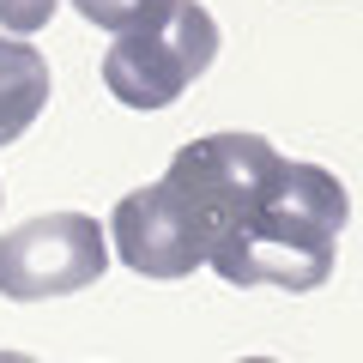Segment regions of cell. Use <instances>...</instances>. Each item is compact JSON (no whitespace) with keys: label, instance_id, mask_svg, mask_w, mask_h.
Instances as JSON below:
<instances>
[{"label":"cell","instance_id":"cell-5","mask_svg":"<svg viewBox=\"0 0 363 363\" xmlns=\"http://www.w3.org/2000/svg\"><path fill=\"white\" fill-rule=\"evenodd\" d=\"M43 109H49V61L25 37L0 30V145L25 140Z\"/></svg>","mask_w":363,"mask_h":363},{"label":"cell","instance_id":"cell-2","mask_svg":"<svg viewBox=\"0 0 363 363\" xmlns=\"http://www.w3.org/2000/svg\"><path fill=\"white\" fill-rule=\"evenodd\" d=\"M218 61V25L200 0H169L164 18L133 25L104 55V91L128 109H169Z\"/></svg>","mask_w":363,"mask_h":363},{"label":"cell","instance_id":"cell-6","mask_svg":"<svg viewBox=\"0 0 363 363\" xmlns=\"http://www.w3.org/2000/svg\"><path fill=\"white\" fill-rule=\"evenodd\" d=\"M79 6V18L85 25H97V30H133V25H152V18H164V6L169 0H73Z\"/></svg>","mask_w":363,"mask_h":363},{"label":"cell","instance_id":"cell-10","mask_svg":"<svg viewBox=\"0 0 363 363\" xmlns=\"http://www.w3.org/2000/svg\"><path fill=\"white\" fill-rule=\"evenodd\" d=\"M0 200H6V188H0Z\"/></svg>","mask_w":363,"mask_h":363},{"label":"cell","instance_id":"cell-7","mask_svg":"<svg viewBox=\"0 0 363 363\" xmlns=\"http://www.w3.org/2000/svg\"><path fill=\"white\" fill-rule=\"evenodd\" d=\"M55 6L61 0H0V30L6 37H30V30H43L55 18Z\"/></svg>","mask_w":363,"mask_h":363},{"label":"cell","instance_id":"cell-4","mask_svg":"<svg viewBox=\"0 0 363 363\" xmlns=\"http://www.w3.org/2000/svg\"><path fill=\"white\" fill-rule=\"evenodd\" d=\"M104 236L121 255V267L140 272V279H188V272L200 267L194 224H188V212L176 206V194H169L164 182L121 194Z\"/></svg>","mask_w":363,"mask_h":363},{"label":"cell","instance_id":"cell-1","mask_svg":"<svg viewBox=\"0 0 363 363\" xmlns=\"http://www.w3.org/2000/svg\"><path fill=\"white\" fill-rule=\"evenodd\" d=\"M164 188L188 212L200 267L224 285L321 291L333 279L351 200L333 169L285 157L260 133L188 140L164 169Z\"/></svg>","mask_w":363,"mask_h":363},{"label":"cell","instance_id":"cell-9","mask_svg":"<svg viewBox=\"0 0 363 363\" xmlns=\"http://www.w3.org/2000/svg\"><path fill=\"white\" fill-rule=\"evenodd\" d=\"M242 363H279V357H242Z\"/></svg>","mask_w":363,"mask_h":363},{"label":"cell","instance_id":"cell-8","mask_svg":"<svg viewBox=\"0 0 363 363\" xmlns=\"http://www.w3.org/2000/svg\"><path fill=\"white\" fill-rule=\"evenodd\" d=\"M0 363H37L30 351H0Z\"/></svg>","mask_w":363,"mask_h":363},{"label":"cell","instance_id":"cell-3","mask_svg":"<svg viewBox=\"0 0 363 363\" xmlns=\"http://www.w3.org/2000/svg\"><path fill=\"white\" fill-rule=\"evenodd\" d=\"M109 272V236L91 212H37L0 236V297L49 303Z\"/></svg>","mask_w":363,"mask_h":363}]
</instances>
